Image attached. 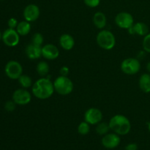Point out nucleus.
<instances>
[{
    "label": "nucleus",
    "instance_id": "f257e3e1",
    "mask_svg": "<svg viewBox=\"0 0 150 150\" xmlns=\"http://www.w3.org/2000/svg\"><path fill=\"white\" fill-rule=\"evenodd\" d=\"M54 83L47 77L38 79L32 86L34 96L40 100H46L51 98L54 92Z\"/></svg>",
    "mask_w": 150,
    "mask_h": 150
},
{
    "label": "nucleus",
    "instance_id": "f03ea898",
    "mask_svg": "<svg viewBox=\"0 0 150 150\" xmlns=\"http://www.w3.org/2000/svg\"><path fill=\"white\" fill-rule=\"evenodd\" d=\"M110 129L119 136H125L130 133L131 130V124L127 117L122 114H117L113 116L110 120Z\"/></svg>",
    "mask_w": 150,
    "mask_h": 150
},
{
    "label": "nucleus",
    "instance_id": "7ed1b4c3",
    "mask_svg": "<svg viewBox=\"0 0 150 150\" xmlns=\"http://www.w3.org/2000/svg\"><path fill=\"white\" fill-rule=\"evenodd\" d=\"M96 41L98 45L104 50L113 49L116 45V38L114 34L109 30L102 29L97 35Z\"/></svg>",
    "mask_w": 150,
    "mask_h": 150
},
{
    "label": "nucleus",
    "instance_id": "20e7f679",
    "mask_svg": "<svg viewBox=\"0 0 150 150\" xmlns=\"http://www.w3.org/2000/svg\"><path fill=\"white\" fill-rule=\"evenodd\" d=\"M54 90L60 95H68L73 92L74 85L71 79L67 76H59L53 82Z\"/></svg>",
    "mask_w": 150,
    "mask_h": 150
},
{
    "label": "nucleus",
    "instance_id": "39448f33",
    "mask_svg": "<svg viewBox=\"0 0 150 150\" xmlns=\"http://www.w3.org/2000/svg\"><path fill=\"white\" fill-rule=\"evenodd\" d=\"M120 68L125 74L133 76L140 71V61L136 58H127L122 62Z\"/></svg>",
    "mask_w": 150,
    "mask_h": 150
},
{
    "label": "nucleus",
    "instance_id": "423d86ee",
    "mask_svg": "<svg viewBox=\"0 0 150 150\" xmlns=\"http://www.w3.org/2000/svg\"><path fill=\"white\" fill-rule=\"evenodd\" d=\"M4 72L9 79L16 80L23 74V67L18 62L11 60L6 64Z\"/></svg>",
    "mask_w": 150,
    "mask_h": 150
},
{
    "label": "nucleus",
    "instance_id": "0eeeda50",
    "mask_svg": "<svg viewBox=\"0 0 150 150\" xmlns=\"http://www.w3.org/2000/svg\"><path fill=\"white\" fill-rule=\"evenodd\" d=\"M115 23L121 29H129L134 24V19L130 13L121 12L115 17Z\"/></svg>",
    "mask_w": 150,
    "mask_h": 150
},
{
    "label": "nucleus",
    "instance_id": "6e6552de",
    "mask_svg": "<svg viewBox=\"0 0 150 150\" xmlns=\"http://www.w3.org/2000/svg\"><path fill=\"white\" fill-rule=\"evenodd\" d=\"M1 40L7 46L15 47L19 43L20 35L17 32L16 29L8 28L3 32Z\"/></svg>",
    "mask_w": 150,
    "mask_h": 150
},
{
    "label": "nucleus",
    "instance_id": "1a4fd4ad",
    "mask_svg": "<svg viewBox=\"0 0 150 150\" xmlns=\"http://www.w3.org/2000/svg\"><path fill=\"white\" fill-rule=\"evenodd\" d=\"M13 100L16 105H25L29 104L32 100V95L26 89H16L13 94Z\"/></svg>",
    "mask_w": 150,
    "mask_h": 150
},
{
    "label": "nucleus",
    "instance_id": "9d476101",
    "mask_svg": "<svg viewBox=\"0 0 150 150\" xmlns=\"http://www.w3.org/2000/svg\"><path fill=\"white\" fill-rule=\"evenodd\" d=\"M103 120V114L100 109L97 108H90L84 114V121L89 125H98Z\"/></svg>",
    "mask_w": 150,
    "mask_h": 150
},
{
    "label": "nucleus",
    "instance_id": "9b49d317",
    "mask_svg": "<svg viewBox=\"0 0 150 150\" xmlns=\"http://www.w3.org/2000/svg\"><path fill=\"white\" fill-rule=\"evenodd\" d=\"M40 14V11L39 7L34 4H28L23 12V16L25 21L29 22H33L38 20Z\"/></svg>",
    "mask_w": 150,
    "mask_h": 150
},
{
    "label": "nucleus",
    "instance_id": "f8f14e48",
    "mask_svg": "<svg viewBox=\"0 0 150 150\" xmlns=\"http://www.w3.org/2000/svg\"><path fill=\"white\" fill-rule=\"evenodd\" d=\"M121 139L118 134L115 133H107L103 137L101 143L106 149H114L120 145Z\"/></svg>",
    "mask_w": 150,
    "mask_h": 150
},
{
    "label": "nucleus",
    "instance_id": "ddd939ff",
    "mask_svg": "<svg viewBox=\"0 0 150 150\" xmlns=\"http://www.w3.org/2000/svg\"><path fill=\"white\" fill-rule=\"evenodd\" d=\"M59 56L58 48L54 44L48 43L42 47V57L47 60H54Z\"/></svg>",
    "mask_w": 150,
    "mask_h": 150
},
{
    "label": "nucleus",
    "instance_id": "4468645a",
    "mask_svg": "<svg viewBox=\"0 0 150 150\" xmlns=\"http://www.w3.org/2000/svg\"><path fill=\"white\" fill-rule=\"evenodd\" d=\"M25 53L29 59H38L42 56V46L35 45L31 42L26 47Z\"/></svg>",
    "mask_w": 150,
    "mask_h": 150
},
{
    "label": "nucleus",
    "instance_id": "2eb2a0df",
    "mask_svg": "<svg viewBox=\"0 0 150 150\" xmlns=\"http://www.w3.org/2000/svg\"><path fill=\"white\" fill-rule=\"evenodd\" d=\"M130 35H137L139 36H146L149 33V27L143 22H137L132 27L127 29Z\"/></svg>",
    "mask_w": 150,
    "mask_h": 150
},
{
    "label": "nucleus",
    "instance_id": "dca6fc26",
    "mask_svg": "<svg viewBox=\"0 0 150 150\" xmlns=\"http://www.w3.org/2000/svg\"><path fill=\"white\" fill-rule=\"evenodd\" d=\"M59 45L65 51H70L75 45V40L70 34H63L59 38Z\"/></svg>",
    "mask_w": 150,
    "mask_h": 150
},
{
    "label": "nucleus",
    "instance_id": "f3484780",
    "mask_svg": "<svg viewBox=\"0 0 150 150\" xmlns=\"http://www.w3.org/2000/svg\"><path fill=\"white\" fill-rule=\"evenodd\" d=\"M92 21H93V23L95 26V27H97L99 29H103L106 26V16L102 12H97L94 15Z\"/></svg>",
    "mask_w": 150,
    "mask_h": 150
},
{
    "label": "nucleus",
    "instance_id": "a211bd4d",
    "mask_svg": "<svg viewBox=\"0 0 150 150\" xmlns=\"http://www.w3.org/2000/svg\"><path fill=\"white\" fill-rule=\"evenodd\" d=\"M139 85L141 90L144 93L150 92V74L144 73L140 76L139 80Z\"/></svg>",
    "mask_w": 150,
    "mask_h": 150
},
{
    "label": "nucleus",
    "instance_id": "6ab92c4d",
    "mask_svg": "<svg viewBox=\"0 0 150 150\" xmlns=\"http://www.w3.org/2000/svg\"><path fill=\"white\" fill-rule=\"evenodd\" d=\"M16 31L20 36L27 35L31 31L30 22L26 21H22L18 22V24L16 27Z\"/></svg>",
    "mask_w": 150,
    "mask_h": 150
},
{
    "label": "nucleus",
    "instance_id": "aec40b11",
    "mask_svg": "<svg viewBox=\"0 0 150 150\" xmlns=\"http://www.w3.org/2000/svg\"><path fill=\"white\" fill-rule=\"evenodd\" d=\"M36 70L38 74L41 77H45L48 74L50 70V67L46 62H40L36 67Z\"/></svg>",
    "mask_w": 150,
    "mask_h": 150
},
{
    "label": "nucleus",
    "instance_id": "412c9836",
    "mask_svg": "<svg viewBox=\"0 0 150 150\" xmlns=\"http://www.w3.org/2000/svg\"><path fill=\"white\" fill-rule=\"evenodd\" d=\"M18 83L21 86H22V88L23 89H28V88L32 86V80L31 79V77H29L27 75H23L22 74L21 76L19 77Z\"/></svg>",
    "mask_w": 150,
    "mask_h": 150
},
{
    "label": "nucleus",
    "instance_id": "4be33fe9",
    "mask_svg": "<svg viewBox=\"0 0 150 150\" xmlns=\"http://www.w3.org/2000/svg\"><path fill=\"white\" fill-rule=\"evenodd\" d=\"M110 130L111 129H110L109 124L106 122H100L96 126L97 133L100 135V136H105V134L108 133V131Z\"/></svg>",
    "mask_w": 150,
    "mask_h": 150
},
{
    "label": "nucleus",
    "instance_id": "5701e85b",
    "mask_svg": "<svg viewBox=\"0 0 150 150\" xmlns=\"http://www.w3.org/2000/svg\"><path fill=\"white\" fill-rule=\"evenodd\" d=\"M90 125L87 123L86 122H81L78 126V132L80 135L85 136L87 135L90 131Z\"/></svg>",
    "mask_w": 150,
    "mask_h": 150
},
{
    "label": "nucleus",
    "instance_id": "b1692460",
    "mask_svg": "<svg viewBox=\"0 0 150 150\" xmlns=\"http://www.w3.org/2000/svg\"><path fill=\"white\" fill-rule=\"evenodd\" d=\"M44 38L42 34L39 33V32H37L35 35H33V36L32 38V43L37 45H40V46H42Z\"/></svg>",
    "mask_w": 150,
    "mask_h": 150
},
{
    "label": "nucleus",
    "instance_id": "393cba45",
    "mask_svg": "<svg viewBox=\"0 0 150 150\" xmlns=\"http://www.w3.org/2000/svg\"><path fill=\"white\" fill-rule=\"evenodd\" d=\"M144 51L146 53H150V33L147 34L146 36L144 37L143 42H142Z\"/></svg>",
    "mask_w": 150,
    "mask_h": 150
},
{
    "label": "nucleus",
    "instance_id": "a878e982",
    "mask_svg": "<svg viewBox=\"0 0 150 150\" xmlns=\"http://www.w3.org/2000/svg\"><path fill=\"white\" fill-rule=\"evenodd\" d=\"M83 2L87 7H97L100 3V0H83Z\"/></svg>",
    "mask_w": 150,
    "mask_h": 150
},
{
    "label": "nucleus",
    "instance_id": "bb28decb",
    "mask_svg": "<svg viewBox=\"0 0 150 150\" xmlns=\"http://www.w3.org/2000/svg\"><path fill=\"white\" fill-rule=\"evenodd\" d=\"M16 103L13 100L12 101H7V103L4 105V108L7 111H9V112H12L15 110L16 108Z\"/></svg>",
    "mask_w": 150,
    "mask_h": 150
},
{
    "label": "nucleus",
    "instance_id": "cd10ccee",
    "mask_svg": "<svg viewBox=\"0 0 150 150\" xmlns=\"http://www.w3.org/2000/svg\"><path fill=\"white\" fill-rule=\"evenodd\" d=\"M18 24V20L16 18H11L7 21V25H8L10 29H16Z\"/></svg>",
    "mask_w": 150,
    "mask_h": 150
},
{
    "label": "nucleus",
    "instance_id": "c85d7f7f",
    "mask_svg": "<svg viewBox=\"0 0 150 150\" xmlns=\"http://www.w3.org/2000/svg\"><path fill=\"white\" fill-rule=\"evenodd\" d=\"M59 73L61 74V76H67V75L69 74L70 73V69H69L68 67L67 66H63L60 68Z\"/></svg>",
    "mask_w": 150,
    "mask_h": 150
},
{
    "label": "nucleus",
    "instance_id": "c756f323",
    "mask_svg": "<svg viewBox=\"0 0 150 150\" xmlns=\"http://www.w3.org/2000/svg\"><path fill=\"white\" fill-rule=\"evenodd\" d=\"M138 149V146L137 144L134 143L129 144L127 146H125V150H137Z\"/></svg>",
    "mask_w": 150,
    "mask_h": 150
},
{
    "label": "nucleus",
    "instance_id": "7c9ffc66",
    "mask_svg": "<svg viewBox=\"0 0 150 150\" xmlns=\"http://www.w3.org/2000/svg\"><path fill=\"white\" fill-rule=\"evenodd\" d=\"M146 51H140V52L139 53V54H138V57H139V59H144V57H145V54H146Z\"/></svg>",
    "mask_w": 150,
    "mask_h": 150
},
{
    "label": "nucleus",
    "instance_id": "2f4dec72",
    "mask_svg": "<svg viewBox=\"0 0 150 150\" xmlns=\"http://www.w3.org/2000/svg\"><path fill=\"white\" fill-rule=\"evenodd\" d=\"M146 69H147L148 71L150 73V61L147 63V64H146Z\"/></svg>",
    "mask_w": 150,
    "mask_h": 150
},
{
    "label": "nucleus",
    "instance_id": "473e14b6",
    "mask_svg": "<svg viewBox=\"0 0 150 150\" xmlns=\"http://www.w3.org/2000/svg\"><path fill=\"white\" fill-rule=\"evenodd\" d=\"M148 129H149V131L150 132V121H149V122L148 123Z\"/></svg>",
    "mask_w": 150,
    "mask_h": 150
},
{
    "label": "nucleus",
    "instance_id": "72a5a7b5",
    "mask_svg": "<svg viewBox=\"0 0 150 150\" xmlns=\"http://www.w3.org/2000/svg\"><path fill=\"white\" fill-rule=\"evenodd\" d=\"M1 38H2V34H1V32H0V40H1Z\"/></svg>",
    "mask_w": 150,
    "mask_h": 150
}]
</instances>
